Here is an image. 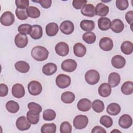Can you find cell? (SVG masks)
I'll return each mask as SVG.
<instances>
[{"mask_svg": "<svg viewBox=\"0 0 133 133\" xmlns=\"http://www.w3.org/2000/svg\"><path fill=\"white\" fill-rule=\"evenodd\" d=\"M48 55V50L45 47L41 46H35L31 50L32 58L38 61H43L46 60Z\"/></svg>", "mask_w": 133, "mask_h": 133, "instance_id": "6da1fadb", "label": "cell"}, {"mask_svg": "<svg viewBox=\"0 0 133 133\" xmlns=\"http://www.w3.org/2000/svg\"><path fill=\"white\" fill-rule=\"evenodd\" d=\"M115 3L116 7L121 10H126L129 6V3L127 0H117Z\"/></svg>", "mask_w": 133, "mask_h": 133, "instance_id": "f6af8a7d", "label": "cell"}, {"mask_svg": "<svg viewBox=\"0 0 133 133\" xmlns=\"http://www.w3.org/2000/svg\"><path fill=\"white\" fill-rule=\"evenodd\" d=\"M71 83V79L69 76L60 74L58 75L56 78V83L57 86L62 89H64L68 87Z\"/></svg>", "mask_w": 133, "mask_h": 133, "instance_id": "277c9868", "label": "cell"}, {"mask_svg": "<svg viewBox=\"0 0 133 133\" xmlns=\"http://www.w3.org/2000/svg\"><path fill=\"white\" fill-rule=\"evenodd\" d=\"M111 64L116 69H122L126 64V60L121 55H115L111 59Z\"/></svg>", "mask_w": 133, "mask_h": 133, "instance_id": "4fadbf2b", "label": "cell"}, {"mask_svg": "<svg viewBox=\"0 0 133 133\" xmlns=\"http://www.w3.org/2000/svg\"><path fill=\"white\" fill-rule=\"evenodd\" d=\"M93 110L97 113H101L104 109V104L102 101L97 99L94 100L91 103Z\"/></svg>", "mask_w": 133, "mask_h": 133, "instance_id": "8d00e7d4", "label": "cell"}, {"mask_svg": "<svg viewBox=\"0 0 133 133\" xmlns=\"http://www.w3.org/2000/svg\"><path fill=\"white\" fill-rule=\"evenodd\" d=\"M16 5L18 8L26 9L29 7V1L28 0H16Z\"/></svg>", "mask_w": 133, "mask_h": 133, "instance_id": "bcb514c9", "label": "cell"}, {"mask_svg": "<svg viewBox=\"0 0 133 133\" xmlns=\"http://www.w3.org/2000/svg\"><path fill=\"white\" fill-rule=\"evenodd\" d=\"M121 110L120 105L117 103H110L107 108V113L110 115H118Z\"/></svg>", "mask_w": 133, "mask_h": 133, "instance_id": "4316f807", "label": "cell"}, {"mask_svg": "<svg viewBox=\"0 0 133 133\" xmlns=\"http://www.w3.org/2000/svg\"><path fill=\"white\" fill-rule=\"evenodd\" d=\"M55 51L59 56H65L69 52V45L65 42H59L55 46Z\"/></svg>", "mask_w": 133, "mask_h": 133, "instance_id": "8fae6325", "label": "cell"}, {"mask_svg": "<svg viewBox=\"0 0 133 133\" xmlns=\"http://www.w3.org/2000/svg\"><path fill=\"white\" fill-rule=\"evenodd\" d=\"M81 14L86 17H93L95 15V7L92 4H86L81 9Z\"/></svg>", "mask_w": 133, "mask_h": 133, "instance_id": "ffe728a7", "label": "cell"}, {"mask_svg": "<svg viewBox=\"0 0 133 133\" xmlns=\"http://www.w3.org/2000/svg\"><path fill=\"white\" fill-rule=\"evenodd\" d=\"M57 70V66L54 63H48L44 65L42 68L43 73L47 76L52 75Z\"/></svg>", "mask_w": 133, "mask_h": 133, "instance_id": "cb8c5ba5", "label": "cell"}, {"mask_svg": "<svg viewBox=\"0 0 133 133\" xmlns=\"http://www.w3.org/2000/svg\"><path fill=\"white\" fill-rule=\"evenodd\" d=\"M37 3H39L41 6L45 9L49 8L51 5L52 1L51 0H39L37 1H34Z\"/></svg>", "mask_w": 133, "mask_h": 133, "instance_id": "c3c4849f", "label": "cell"}, {"mask_svg": "<svg viewBox=\"0 0 133 133\" xmlns=\"http://www.w3.org/2000/svg\"><path fill=\"white\" fill-rule=\"evenodd\" d=\"M98 94L102 97H107L111 94V87L108 83L101 84L98 88Z\"/></svg>", "mask_w": 133, "mask_h": 133, "instance_id": "d6986e66", "label": "cell"}, {"mask_svg": "<svg viewBox=\"0 0 133 133\" xmlns=\"http://www.w3.org/2000/svg\"><path fill=\"white\" fill-rule=\"evenodd\" d=\"M16 125L17 128L21 131L28 130L31 127V123L29 122L24 116H22L18 117L16 122Z\"/></svg>", "mask_w": 133, "mask_h": 133, "instance_id": "ba28073f", "label": "cell"}, {"mask_svg": "<svg viewBox=\"0 0 133 133\" xmlns=\"http://www.w3.org/2000/svg\"><path fill=\"white\" fill-rule=\"evenodd\" d=\"M100 124L106 128H110L113 125V120L112 118L107 115H103L100 119Z\"/></svg>", "mask_w": 133, "mask_h": 133, "instance_id": "60d3db41", "label": "cell"}, {"mask_svg": "<svg viewBox=\"0 0 133 133\" xmlns=\"http://www.w3.org/2000/svg\"><path fill=\"white\" fill-rule=\"evenodd\" d=\"M85 79L88 84L92 85H95L100 79V74L96 70H89L86 72Z\"/></svg>", "mask_w": 133, "mask_h": 133, "instance_id": "7a4b0ae2", "label": "cell"}, {"mask_svg": "<svg viewBox=\"0 0 133 133\" xmlns=\"http://www.w3.org/2000/svg\"><path fill=\"white\" fill-rule=\"evenodd\" d=\"M28 108L29 110L39 114L42 111V107L38 103L34 102H31L28 103Z\"/></svg>", "mask_w": 133, "mask_h": 133, "instance_id": "ee69618b", "label": "cell"}, {"mask_svg": "<svg viewBox=\"0 0 133 133\" xmlns=\"http://www.w3.org/2000/svg\"><path fill=\"white\" fill-rule=\"evenodd\" d=\"M8 88L7 86L4 84H0V96L5 97L8 94Z\"/></svg>", "mask_w": 133, "mask_h": 133, "instance_id": "681fc988", "label": "cell"}, {"mask_svg": "<svg viewBox=\"0 0 133 133\" xmlns=\"http://www.w3.org/2000/svg\"><path fill=\"white\" fill-rule=\"evenodd\" d=\"M72 126L68 122H62L60 126V131L61 133H70L72 131Z\"/></svg>", "mask_w": 133, "mask_h": 133, "instance_id": "7bdbcfd3", "label": "cell"}, {"mask_svg": "<svg viewBox=\"0 0 133 133\" xmlns=\"http://www.w3.org/2000/svg\"><path fill=\"white\" fill-rule=\"evenodd\" d=\"M73 52L76 56L83 57L86 53V48L83 44L77 43L73 46Z\"/></svg>", "mask_w": 133, "mask_h": 133, "instance_id": "603a6c76", "label": "cell"}, {"mask_svg": "<svg viewBox=\"0 0 133 133\" xmlns=\"http://www.w3.org/2000/svg\"><path fill=\"white\" fill-rule=\"evenodd\" d=\"M60 29L61 32L64 34H71L74 30V24L71 21L65 20L60 24Z\"/></svg>", "mask_w": 133, "mask_h": 133, "instance_id": "9c48e42d", "label": "cell"}, {"mask_svg": "<svg viewBox=\"0 0 133 133\" xmlns=\"http://www.w3.org/2000/svg\"><path fill=\"white\" fill-rule=\"evenodd\" d=\"M42 133H55L56 131V125L54 123L44 124L41 127Z\"/></svg>", "mask_w": 133, "mask_h": 133, "instance_id": "d590c367", "label": "cell"}, {"mask_svg": "<svg viewBox=\"0 0 133 133\" xmlns=\"http://www.w3.org/2000/svg\"><path fill=\"white\" fill-rule=\"evenodd\" d=\"M26 12L28 17L35 19L38 18L41 15V12L36 7L34 6H29L26 9Z\"/></svg>", "mask_w": 133, "mask_h": 133, "instance_id": "e575fe53", "label": "cell"}, {"mask_svg": "<svg viewBox=\"0 0 133 133\" xmlns=\"http://www.w3.org/2000/svg\"><path fill=\"white\" fill-rule=\"evenodd\" d=\"M92 133H106V130L101 126H95L92 130Z\"/></svg>", "mask_w": 133, "mask_h": 133, "instance_id": "816d5d0a", "label": "cell"}, {"mask_svg": "<svg viewBox=\"0 0 133 133\" xmlns=\"http://www.w3.org/2000/svg\"><path fill=\"white\" fill-rule=\"evenodd\" d=\"M75 99V95L71 91H65L62 94L61 96V101L65 103H71Z\"/></svg>", "mask_w": 133, "mask_h": 133, "instance_id": "1f68e13d", "label": "cell"}, {"mask_svg": "<svg viewBox=\"0 0 133 133\" xmlns=\"http://www.w3.org/2000/svg\"><path fill=\"white\" fill-rule=\"evenodd\" d=\"M121 50L126 55H130L133 51V44L130 41H124L121 46Z\"/></svg>", "mask_w": 133, "mask_h": 133, "instance_id": "f546056e", "label": "cell"}, {"mask_svg": "<svg viewBox=\"0 0 133 133\" xmlns=\"http://www.w3.org/2000/svg\"><path fill=\"white\" fill-rule=\"evenodd\" d=\"M30 35L34 39H40L43 36V29L42 26L37 24L32 25Z\"/></svg>", "mask_w": 133, "mask_h": 133, "instance_id": "44dd1931", "label": "cell"}, {"mask_svg": "<svg viewBox=\"0 0 133 133\" xmlns=\"http://www.w3.org/2000/svg\"><path fill=\"white\" fill-rule=\"evenodd\" d=\"M56 116L55 111L51 109H47L44 111L43 113V119L45 121H51L54 120Z\"/></svg>", "mask_w": 133, "mask_h": 133, "instance_id": "f35d334b", "label": "cell"}, {"mask_svg": "<svg viewBox=\"0 0 133 133\" xmlns=\"http://www.w3.org/2000/svg\"><path fill=\"white\" fill-rule=\"evenodd\" d=\"M45 30L46 33L48 36H54L59 31V26L56 23L50 22L46 25Z\"/></svg>", "mask_w": 133, "mask_h": 133, "instance_id": "7402d4cb", "label": "cell"}, {"mask_svg": "<svg viewBox=\"0 0 133 133\" xmlns=\"http://www.w3.org/2000/svg\"><path fill=\"white\" fill-rule=\"evenodd\" d=\"M110 28L112 31L114 32L119 33L122 32L124 30V24L121 19H115L111 22Z\"/></svg>", "mask_w": 133, "mask_h": 133, "instance_id": "ac0fdd59", "label": "cell"}, {"mask_svg": "<svg viewBox=\"0 0 133 133\" xmlns=\"http://www.w3.org/2000/svg\"><path fill=\"white\" fill-rule=\"evenodd\" d=\"M121 91L126 95H130L133 93V82L126 81L121 86Z\"/></svg>", "mask_w": 133, "mask_h": 133, "instance_id": "4dcf8cb0", "label": "cell"}, {"mask_svg": "<svg viewBox=\"0 0 133 133\" xmlns=\"http://www.w3.org/2000/svg\"><path fill=\"white\" fill-rule=\"evenodd\" d=\"M77 107L82 112L88 111L91 108V102L87 98L81 99L77 102Z\"/></svg>", "mask_w": 133, "mask_h": 133, "instance_id": "e0dca14e", "label": "cell"}, {"mask_svg": "<svg viewBox=\"0 0 133 133\" xmlns=\"http://www.w3.org/2000/svg\"><path fill=\"white\" fill-rule=\"evenodd\" d=\"M95 26V22L90 20H83L80 22L81 28L85 31L91 32Z\"/></svg>", "mask_w": 133, "mask_h": 133, "instance_id": "83f0119b", "label": "cell"}, {"mask_svg": "<svg viewBox=\"0 0 133 133\" xmlns=\"http://www.w3.org/2000/svg\"><path fill=\"white\" fill-rule=\"evenodd\" d=\"M111 20L107 17H101L98 20V26L102 31L108 30L111 26Z\"/></svg>", "mask_w": 133, "mask_h": 133, "instance_id": "484cf974", "label": "cell"}, {"mask_svg": "<svg viewBox=\"0 0 133 133\" xmlns=\"http://www.w3.org/2000/svg\"><path fill=\"white\" fill-rule=\"evenodd\" d=\"M99 45L100 48L103 51H109L112 49L113 47V42L110 38L104 37L100 39Z\"/></svg>", "mask_w": 133, "mask_h": 133, "instance_id": "30bf717a", "label": "cell"}, {"mask_svg": "<svg viewBox=\"0 0 133 133\" xmlns=\"http://www.w3.org/2000/svg\"><path fill=\"white\" fill-rule=\"evenodd\" d=\"M82 38L85 43L88 44H93L96 41V36L94 32H87L83 34Z\"/></svg>", "mask_w": 133, "mask_h": 133, "instance_id": "74e56055", "label": "cell"}, {"mask_svg": "<svg viewBox=\"0 0 133 133\" xmlns=\"http://www.w3.org/2000/svg\"><path fill=\"white\" fill-rule=\"evenodd\" d=\"M132 124L131 117L127 114L122 115L118 119V124L119 126L124 129H127L130 127Z\"/></svg>", "mask_w": 133, "mask_h": 133, "instance_id": "7c38bea8", "label": "cell"}, {"mask_svg": "<svg viewBox=\"0 0 133 133\" xmlns=\"http://www.w3.org/2000/svg\"><path fill=\"white\" fill-rule=\"evenodd\" d=\"M121 82V76L118 73L112 72L108 77V83L111 87H115L118 85Z\"/></svg>", "mask_w": 133, "mask_h": 133, "instance_id": "d4e9b609", "label": "cell"}, {"mask_svg": "<svg viewBox=\"0 0 133 133\" xmlns=\"http://www.w3.org/2000/svg\"><path fill=\"white\" fill-rule=\"evenodd\" d=\"M61 66L63 71L67 72H72L76 69L77 63L73 59H68L62 62Z\"/></svg>", "mask_w": 133, "mask_h": 133, "instance_id": "52a82bcc", "label": "cell"}, {"mask_svg": "<svg viewBox=\"0 0 133 133\" xmlns=\"http://www.w3.org/2000/svg\"><path fill=\"white\" fill-rule=\"evenodd\" d=\"M73 126L77 129H82L85 128L88 125V118L85 115H78L73 119Z\"/></svg>", "mask_w": 133, "mask_h": 133, "instance_id": "3957f363", "label": "cell"}, {"mask_svg": "<svg viewBox=\"0 0 133 133\" xmlns=\"http://www.w3.org/2000/svg\"><path fill=\"white\" fill-rule=\"evenodd\" d=\"M15 14L17 18L21 20H25L28 18L26 9H19L17 8L15 10Z\"/></svg>", "mask_w": 133, "mask_h": 133, "instance_id": "b9f144b4", "label": "cell"}, {"mask_svg": "<svg viewBox=\"0 0 133 133\" xmlns=\"http://www.w3.org/2000/svg\"><path fill=\"white\" fill-rule=\"evenodd\" d=\"M109 12V7L106 5L99 3L95 7V15L100 17H104Z\"/></svg>", "mask_w": 133, "mask_h": 133, "instance_id": "2e32d148", "label": "cell"}, {"mask_svg": "<svg viewBox=\"0 0 133 133\" xmlns=\"http://www.w3.org/2000/svg\"><path fill=\"white\" fill-rule=\"evenodd\" d=\"M0 21L4 26H10L14 23L15 16L9 11H5L1 15Z\"/></svg>", "mask_w": 133, "mask_h": 133, "instance_id": "8992f818", "label": "cell"}, {"mask_svg": "<svg viewBox=\"0 0 133 133\" xmlns=\"http://www.w3.org/2000/svg\"><path fill=\"white\" fill-rule=\"evenodd\" d=\"M18 30L20 34L24 35L30 34L32 30V26L27 23L22 24L18 26Z\"/></svg>", "mask_w": 133, "mask_h": 133, "instance_id": "ab89813d", "label": "cell"}, {"mask_svg": "<svg viewBox=\"0 0 133 133\" xmlns=\"http://www.w3.org/2000/svg\"><path fill=\"white\" fill-rule=\"evenodd\" d=\"M6 108L9 112L16 113L19 110V105L17 102L14 100H10L6 103Z\"/></svg>", "mask_w": 133, "mask_h": 133, "instance_id": "d6a6232c", "label": "cell"}, {"mask_svg": "<svg viewBox=\"0 0 133 133\" xmlns=\"http://www.w3.org/2000/svg\"><path fill=\"white\" fill-rule=\"evenodd\" d=\"M12 96L17 98H21L25 95V89L21 84H16L13 85L11 89Z\"/></svg>", "mask_w": 133, "mask_h": 133, "instance_id": "5bb4252c", "label": "cell"}, {"mask_svg": "<svg viewBox=\"0 0 133 133\" xmlns=\"http://www.w3.org/2000/svg\"><path fill=\"white\" fill-rule=\"evenodd\" d=\"M29 92L32 96H37L42 91V86L41 84L37 81H31L28 85Z\"/></svg>", "mask_w": 133, "mask_h": 133, "instance_id": "5b68a950", "label": "cell"}, {"mask_svg": "<svg viewBox=\"0 0 133 133\" xmlns=\"http://www.w3.org/2000/svg\"><path fill=\"white\" fill-rule=\"evenodd\" d=\"M15 43L17 47L22 48L25 47L28 44V38L26 35L19 33L15 37Z\"/></svg>", "mask_w": 133, "mask_h": 133, "instance_id": "9a60e30c", "label": "cell"}, {"mask_svg": "<svg viewBox=\"0 0 133 133\" xmlns=\"http://www.w3.org/2000/svg\"><path fill=\"white\" fill-rule=\"evenodd\" d=\"M125 19L127 22L129 24H132L133 22V11L130 10L125 14Z\"/></svg>", "mask_w": 133, "mask_h": 133, "instance_id": "f907efd6", "label": "cell"}, {"mask_svg": "<svg viewBox=\"0 0 133 133\" xmlns=\"http://www.w3.org/2000/svg\"><path fill=\"white\" fill-rule=\"evenodd\" d=\"M87 3V1L81 0H73L72 2V5L76 9H82Z\"/></svg>", "mask_w": 133, "mask_h": 133, "instance_id": "7dc6e473", "label": "cell"}, {"mask_svg": "<svg viewBox=\"0 0 133 133\" xmlns=\"http://www.w3.org/2000/svg\"><path fill=\"white\" fill-rule=\"evenodd\" d=\"M26 117L31 124L35 125L39 122V114L29 110L26 113Z\"/></svg>", "mask_w": 133, "mask_h": 133, "instance_id": "836d02e7", "label": "cell"}, {"mask_svg": "<svg viewBox=\"0 0 133 133\" xmlns=\"http://www.w3.org/2000/svg\"><path fill=\"white\" fill-rule=\"evenodd\" d=\"M15 68L17 71L22 73H27L30 70L29 64L24 61H19L16 62Z\"/></svg>", "mask_w": 133, "mask_h": 133, "instance_id": "f1b7e54d", "label": "cell"}]
</instances>
